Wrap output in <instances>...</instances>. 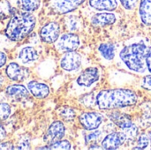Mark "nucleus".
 <instances>
[{
  "label": "nucleus",
  "instance_id": "nucleus-20",
  "mask_svg": "<svg viewBox=\"0 0 151 150\" xmlns=\"http://www.w3.org/2000/svg\"><path fill=\"white\" fill-rule=\"evenodd\" d=\"M98 51L101 54V56L106 59V60H112L115 57L116 54V46L113 43L111 42H106V43H102L98 47Z\"/></svg>",
  "mask_w": 151,
  "mask_h": 150
},
{
  "label": "nucleus",
  "instance_id": "nucleus-26",
  "mask_svg": "<svg viewBox=\"0 0 151 150\" xmlns=\"http://www.w3.org/2000/svg\"><path fill=\"white\" fill-rule=\"evenodd\" d=\"M11 114V107L5 103H0V122L6 120Z\"/></svg>",
  "mask_w": 151,
  "mask_h": 150
},
{
  "label": "nucleus",
  "instance_id": "nucleus-14",
  "mask_svg": "<svg viewBox=\"0 0 151 150\" xmlns=\"http://www.w3.org/2000/svg\"><path fill=\"white\" fill-rule=\"evenodd\" d=\"M53 11L59 14H66L73 11L78 6L73 0H51Z\"/></svg>",
  "mask_w": 151,
  "mask_h": 150
},
{
  "label": "nucleus",
  "instance_id": "nucleus-8",
  "mask_svg": "<svg viewBox=\"0 0 151 150\" xmlns=\"http://www.w3.org/2000/svg\"><path fill=\"white\" fill-rule=\"evenodd\" d=\"M60 34V26L58 22H49L43 26L40 30L41 39L47 43H53L57 42Z\"/></svg>",
  "mask_w": 151,
  "mask_h": 150
},
{
  "label": "nucleus",
  "instance_id": "nucleus-1",
  "mask_svg": "<svg viewBox=\"0 0 151 150\" xmlns=\"http://www.w3.org/2000/svg\"><path fill=\"white\" fill-rule=\"evenodd\" d=\"M138 102L137 94L129 88L104 89L96 95V105L99 110H114L130 107Z\"/></svg>",
  "mask_w": 151,
  "mask_h": 150
},
{
  "label": "nucleus",
  "instance_id": "nucleus-21",
  "mask_svg": "<svg viewBox=\"0 0 151 150\" xmlns=\"http://www.w3.org/2000/svg\"><path fill=\"white\" fill-rule=\"evenodd\" d=\"M65 25L67 30L71 32H75V31H78L81 27V20L77 16L70 15L65 18Z\"/></svg>",
  "mask_w": 151,
  "mask_h": 150
},
{
  "label": "nucleus",
  "instance_id": "nucleus-35",
  "mask_svg": "<svg viewBox=\"0 0 151 150\" xmlns=\"http://www.w3.org/2000/svg\"><path fill=\"white\" fill-rule=\"evenodd\" d=\"M6 63V56L4 53L0 51V67H2Z\"/></svg>",
  "mask_w": 151,
  "mask_h": 150
},
{
  "label": "nucleus",
  "instance_id": "nucleus-33",
  "mask_svg": "<svg viewBox=\"0 0 151 150\" xmlns=\"http://www.w3.org/2000/svg\"><path fill=\"white\" fill-rule=\"evenodd\" d=\"M0 149L2 150H10V149H14L13 144L12 142H1L0 143Z\"/></svg>",
  "mask_w": 151,
  "mask_h": 150
},
{
  "label": "nucleus",
  "instance_id": "nucleus-11",
  "mask_svg": "<svg viewBox=\"0 0 151 150\" xmlns=\"http://www.w3.org/2000/svg\"><path fill=\"white\" fill-rule=\"evenodd\" d=\"M99 70L96 67L86 68L78 77L76 82L83 88H89L99 80Z\"/></svg>",
  "mask_w": 151,
  "mask_h": 150
},
{
  "label": "nucleus",
  "instance_id": "nucleus-2",
  "mask_svg": "<svg viewBox=\"0 0 151 150\" xmlns=\"http://www.w3.org/2000/svg\"><path fill=\"white\" fill-rule=\"evenodd\" d=\"M150 50V47L144 42H138L124 47L119 56L128 70L136 73H144L147 70L146 57Z\"/></svg>",
  "mask_w": 151,
  "mask_h": 150
},
{
  "label": "nucleus",
  "instance_id": "nucleus-40",
  "mask_svg": "<svg viewBox=\"0 0 151 150\" xmlns=\"http://www.w3.org/2000/svg\"><path fill=\"white\" fill-rule=\"evenodd\" d=\"M150 141H151V133H150Z\"/></svg>",
  "mask_w": 151,
  "mask_h": 150
},
{
  "label": "nucleus",
  "instance_id": "nucleus-4",
  "mask_svg": "<svg viewBox=\"0 0 151 150\" xmlns=\"http://www.w3.org/2000/svg\"><path fill=\"white\" fill-rule=\"evenodd\" d=\"M109 118L120 129H122L127 140H134L138 134V127L131 121L130 118L119 111H112L108 115Z\"/></svg>",
  "mask_w": 151,
  "mask_h": 150
},
{
  "label": "nucleus",
  "instance_id": "nucleus-39",
  "mask_svg": "<svg viewBox=\"0 0 151 150\" xmlns=\"http://www.w3.org/2000/svg\"><path fill=\"white\" fill-rule=\"evenodd\" d=\"M4 77L2 76V74H0V88L3 86V84H4Z\"/></svg>",
  "mask_w": 151,
  "mask_h": 150
},
{
  "label": "nucleus",
  "instance_id": "nucleus-15",
  "mask_svg": "<svg viewBox=\"0 0 151 150\" xmlns=\"http://www.w3.org/2000/svg\"><path fill=\"white\" fill-rule=\"evenodd\" d=\"M28 90L33 94V95L36 98L42 99L49 95L50 94V88L44 83L38 82L32 80L27 84Z\"/></svg>",
  "mask_w": 151,
  "mask_h": 150
},
{
  "label": "nucleus",
  "instance_id": "nucleus-34",
  "mask_svg": "<svg viewBox=\"0 0 151 150\" xmlns=\"http://www.w3.org/2000/svg\"><path fill=\"white\" fill-rule=\"evenodd\" d=\"M146 65H147V69L151 73V50L149 51L147 57H146Z\"/></svg>",
  "mask_w": 151,
  "mask_h": 150
},
{
  "label": "nucleus",
  "instance_id": "nucleus-13",
  "mask_svg": "<svg viewBox=\"0 0 151 150\" xmlns=\"http://www.w3.org/2000/svg\"><path fill=\"white\" fill-rule=\"evenodd\" d=\"M116 20L117 16L112 12H99L92 16L91 24L94 27H107L114 24Z\"/></svg>",
  "mask_w": 151,
  "mask_h": 150
},
{
  "label": "nucleus",
  "instance_id": "nucleus-30",
  "mask_svg": "<svg viewBox=\"0 0 151 150\" xmlns=\"http://www.w3.org/2000/svg\"><path fill=\"white\" fill-rule=\"evenodd\" d=\"M119 2L126 10L131 11L136 7L139 0H119Z\"/></svg>",
  "mask_w": 151,
  "mask_h": 150
},
{
  "label": "nucleus",
  "instance_id": "nucleus-24",
  "mask_svg": "<svg viewBox=\"0 0 151 150\" xmlns=\"http://www.w3.org/2000/svg\"><path fill=\"white\" fill-rule=\"evenodd\" d=\"M58 115L65 121H71L74 119L76 113L73 109L69 107H62L58 110Z\"/></svg>",
  "mask_w": 151,
  "mask_h": 150
},
{
  "label": "nucleus",
  "instance_id": "nucleus-3",
  "mask_svg": "<svg viewBox=\"0 0 151 150\" xmlns=\"http://www.w3.org/2000/svg\"><path fill=\"white\" fill-rule=\"evenodd\" d=\"M36 19L32 14L27 12L16 13L10 19L5 29V34L12 41H22L33 31Z\"/></svg>",
  "mask_w": 151,
  "mask_h": 150
},
{
  "label": "nucleus",
  "instance_id": "nucleus-27",
  "mask_svg": "<svg viewBox=\"0 0 151 150\" xmlns=\"http://www.w3.org/2000/svg\"><path fill=\"white\" fill-rule=\"evenodd\" d=\"M81 102L83 105L87 107H91L95 104H96V95L94 97L93 94H88L86 95H83V97L81 99Z\"/></svg>",
  "mask_w": 151,
  "mask_h": 150
},
{
  "label": "nucleus",
  "instance_id": "nucleus-32",
  "mask_svg": "<svg viewBox=\"0 0 151 150\" xmlns=\"http://www.w3.org/2000/svg\"><path fill=\"white\" fill-rule=\"evenodd\" d=\"M18 149H30V139L27 138V136L22 138L19 140Z\"/></svg>",
  "mask_w": 151,
  "mask_h": 150
},
{
  "label": "nucleus",
  "instance_id": "nucleus-16",
  "mask_svg": "<svg viewBox=\"0 0 151 150\" xmlns=\"http://www.w3.org/2000/svg\"><path fill=\"white\" fill-rule=\"evenodd\" d=\"M89 5L97 11H114L118 8L117 0H89Z\"/></svg>",
  "mask_w": 151,
  "mask_h": 150
},
{
  "label": "nucleus",
  "instance_id": "nucleus-12",
  "mask_svg": "<svg viewBox=\"0 0 151 150\" xmlns=\"http://www.w3.org/2000/svg\"><path fill=\"white\" fill-rule=\"evenodd\" d=\"M6 75L14 81H22L29 76V70L16 63H11L5 69Z\"/></svg>",
  "mask_w": 151,
  "mask_h": 150
},
{
  "label": "nucleus",
  "instance_id": "nucleus-29",
  "mask_svg": "<svg viewBox=\"0 0 151 150\" xmlns=\"http://www.w3.org/2000/svg\"><path fill=\"white\" fill-rule=\"evenodd\" d=\"M12 8L5 0H0V17H5L11 13Z\"/></svg>",
  "mask_w": 151,
  "mask_h": 150
},
{
  "label": "nucleus",
  "instance_id": "nucleus-36",
  "mask_svg": "<svg viewBox=\"0 0 151 150\" xmlns=\"http://www.w3.org/2000/svg\"><path fill=\"white\" fill-rule=\"evenodd\" d=\"M5 137H6V131L4 128V126L0 125V141H2Z\"/></svg>",
  "mask_w": 151,
  "mask_h": 150
},
{
  "label": "nucleus",
  "instance_id": "nucleus-7",
  "mask_svg": "<svg viewBox=\"0 0 151 150\" xmlns=\"http://www.w3.org/2000/svg\"><path fill=\"white\" fill-rule=\"evenodd\" d=\"M65 128L64 124L61 121H55L50 126L49 129L47 130L43 137V141L48 145H50L54 142L62 140L65 136Z\"/></svg>",
  "mask_w": 151,
  "mask_h": 150
},
{
  "label": "nucleus",
  "instance_id": "nucleus-19",
  "mask_svg": "<svg viewBox=\"0 0 151 150\" xmlns=\"http://www.w3.org/2000/svg\"><path fill=\"white\" fill-rule=\"evenodd\" d=\"M37 57H38L37 51L35 50V48L31 46L23 48L19 54V59L23 64H27V63L35 61Z\"/></svg>",
  "mask_w": 151,
  "mask_h": 150
},
{
  "label": "nucleus",
  "instance_id": "nucleus-17",
  "mask_svg": "<svg viewBox=\"0 0 151 150\" xmlns=\"http://www.w3.org/2000/svg\"><path fill=\"white\" fill-rule=\"evenodd\" d=\"M139 15L142 22L146 26L151 25V0H141Z\"/></svg>",
  "mask_w": 151,
  "mask_h": 150
},
{
  "label": "nucleus",
  "instance_id": "nucleus-5",
  "mask_svg": "<svg viewBox=\"0 0 151 150\" xmlns=\"http://www.w3.org/2000/svg\"><path fill=\"white\" fill-rule=\"evenodd\" d=\"M81 44V40L76 34L66 33L62 34L56 43V47L62 52H68L76 50Z\"/></svg>",
  "mask_w": 151,
  "mask_h": 150
},
{
  "label": "nucleus",
  "instance_id": "nucleus-6",
  "mask_svg": "<svg viewBox=\"0 0 151 150\" xmlns=\"http://www.w3.org/2000/svg\"><path fill=\"white\" fill-rule=\"evenodd\" d=\"M79 121L87 131H94L103 123L104 116L97 112H84L79 117Z\"/></svg>",
  "mask_w": 151,
  "mask_h": 150
},
{
  "label": "nucleus",
  "instance_id": "nucleus-31",
  "mask_svg": "<svg viewBox=\"0 0 151 150\" xmlns=\"http://www.w3.org/2000/svg\"><path fill=\"white\" fill-rule=\"evenodd\" d=\"M141 86L142 88L151 91V74L144 76L141 80Z\"/></svg>",
  "mask_w": 151,
  "mask_h": 150
},
{
  "label": "nucleus",
  "instance_id": "nucleus-23",
  "mask_svg": "<svg viewBox=\"0 0 151 150\" xmlns=\"http://www.w3.org/2000/svg\"><path fill=\"white\" fill-rule=\"evenodd\" d=\"M72 149V145L68 141H58L57 142H54L50 145H48L47 147L39 148V149H61L68 150Z\"/></svg>",
  "mask_w": 151,
  "mask_h": 150
},
{
  "label": "nucleus",
  "instance_id": "nucleus-28",
  "mask_svg": "<svg viewBox=\"0 0 151 150\" xmlns=\"http://www.w3.org/2000/svg\"><path fill=\"white\" fill-rule=\"evenodd\" d=\"M102 134L103 133L101 131H97L96 129L94 130V132H91L86 135V137H85L86 143H93V142L98 141L100 139V137L102 136Z\"/></svg>",
  "mask_w": 151,
  "mask_h": 150
},
{
  "label": "nucleus",
  "instance_id": "nucleus-10",
  "mask_svg": "<svg viewBox=\"0 0 151 150\" xmlns=\"http://www.w3.org/2000/svg\"><path fill=\"white\" fill-rule=\"evenodd\" d=\"M81 65V56L75 50L66 52L60 60V66L66 72H73Z\"/></svg>",
  "mask_w": 151,
  "mask_h": 150
},
{
  "label": "nucleus",
  "instance_id": "nucleus-25",
  "mask_svg": "<svg viewBox=\"0 0 151 150\" xmlns=\"http://www.w3.org/2000/svg\"><path fill=\"white\" fill-rule=\"evenodd\" d=\"M150 138L149 135L145 134V133H142L137 140V143L135 148H134V149H147L150 144Z\"/></svg>",
  "mask_w": 151,
  "mask_h": 150
},
{
  "label": "nucleus",
  "instance_id": "nucleus-22",
  "mask_svg": "<svg viewBox=\"0 0 151 150\" xmlns=\"http://www.w3.org/2000/svg\"><path fill=\"white\" fill-rule=\"evenodd\" d=\"M21 8L26 11H34L38 9L41 0H19Z\"/></svg>",
  "mask_w": 151,
  "mask_h": 150
},
{
  "label": "nucleus",
  "instance_id": "nucleus-9",
  "mask_svg": "<svg viewBox=\"0 0 151 150\" xmlns=\"http://www.w3.org/2000/svg\"><path fill=\"white\" fill-rule=\"evenodd\" d=\"M127 141L123 132H113L104 137L101 147L104 149H118Z\"/></svg>",
  "mask_w": 151,
  "mask_h": 150
},
{
  "label": "nucleus",
  "instance_id": "nucleus-37",
  "mask_svg": "<svg viewBox=\"0 0 151 150\" xmlns=\"http://www.w3.org/2000/svg\"><path fill=\"white\" fill-rule=\"evenodd\" d=\"M73 2H74V4L77 5V6H79V5H81V4H82L86 0H73Z\"/></svg>",
  "mask_w": 151,
  "mask_h": 150
},
{
  "label": "nucleus",
  "instance_id": "nucleus-18",
  "mask_svg": "<svg viewBox=\"0 0 151 150\" xmlns=\"http://www.w3.org/2000/svg\"><path fill=\"white\" fill-rule=\"evenodd\" d=\"M5 93L15 99H21L28 96V90L22 85H11L6 88Z\"/></svg>",
  "mask_w": 151,
  "mask_h": 150
},
{
  "label": "nucleus",
  "instance_id": "nucleus-38",
  "mask_svg": "<svg viewBox=\"0 0 151 150\" xmlns=\"http://www.w3.org/2000/svg\"><path fill=\"white\" fill-rule=\"evenodd\" d=\"M96 146H97V145L93 144L92 147H90L89 149H102V147H96Z\"/></svg>",
  "mask_w": 151,
  "mask_h": 150
}]
</instances>
